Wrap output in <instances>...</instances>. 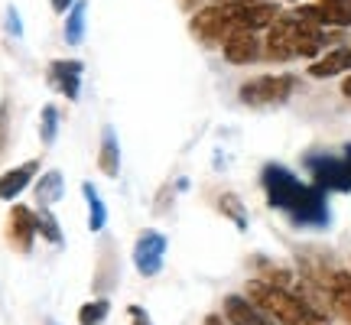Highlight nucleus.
<instances>
[{
  "label": "nucleus",
  "mask_w": 351,
  "mask_h": 325,
  "mask_svg": "<svg viewBox=\"0 0 351 325\" xmlns=\"http://www.w3.org/2000/svg\"><path fill=\"white\" fill-rule=\"evenodd\" d=\"M263 192H267V202L274 205L276 212H283L293 221V225L302 228H326L332 221V212H328L326 192L319 186H306L296 176L276 166V162H267L261 173Z\"/></svg>",
  "instance_id": "nucleus-1"
},
{
  "label": "nucleus",
  "mask_w": 351,
  "mask_h": 325,
  "mask_svg": "<svg viewBox=\"0 0 351 325\" xmlns=\"http://www.w3.org/2000/svg\"><path fill=\"white\" fill-rule=\"evenodd\" d=\"M247 300L267 313L276 325H328L326 313L315 306L306 293H296L293 287H276L267 280L247 283Z\"/></svg>",
  "instance_id": "nucleus-2"
},
{
  "label": "nucleus",
  "mask_w": 351,
  "mask_h": 325,
  "mask_svg": "<svg viewBox=\"0 0 351 325\" xmlns=\"http://www.w3.org/2000/svg\"><path fill=\"white\" fill-rule=\"evenodd\" d=\"M326 46V33H322V26L309 20L306 13L296 7L293 13H283V16H276L274 23H270V33H267V56L276 59V62H287L293 56H306V59H313L319 56V49Z\"/></svg>",
  "instance_id": "nucleus-3"
},
{
  "label": "nucleus",
  "mask_w": 351,
  "mask_h": 325,
  "mask_svg": "<svg viewBox=\"0 0 351 325\" xmlns=\"http://www.w3.org/2000/svg\"><path fill=\"white\" fill-rule=\"evenodd\" d=\"M306 166L322 192H351V143L341 153H313Z\"/></svg>",
  "instance_id": "nucleus-4"
},
{
  "label": "nucleus",
  "mask_w": 351,
  "mask_h": 325,
  "mask_svg": "<svg viewBox=\"0 0 351 325\" xmlns=\"http://www.w3.org/2000/svg\"><path fill=\"white\" fill-rule=\"evenodd\" d=\"M293 85H296L293 75H261V78L244 82L238 98L247 108H270V104H283L293 95Z\"/></svg>",
  "instance_id": "nucleus-5"
},
{
  "label": "nucleus",
  "mask_w": 351,
  "mask_h": 325,
  "mask_svg": "<svg viewBox=\"0 0 351 325\" xmlns=\"http://www.w3.org/2000/svg\"><path fill=\"white\" fill-rule=\"evenodd\" d=\"M192 36L205 43V46H212V43H225L228 33H234V26H231V3H221V7H205L192 16Z\"/></svg>",
  "instance_id": "nucleus-6"
},
{
  "label": "nucleus",
  "mask_w": 351,
  "mask_h": 325,
  "mask_svg": "<svg viewBox=\"0 0 351 325\" xmlns=\"http://www.w3.org/2000/svg\"><path fill=\"white\" fill-rule=\"evenodd\" d=\"M166 263V238L160 231H140L134 244V267L140 276H156Z\"/></svg>",
  "instance_id": "nucleus-7"
},
{
  "label": "nucleus",
  "mask_w": 351,
  "mask_h": 325,
  "mask_svg": "<svg viewBox=\"0 0 351 325\" xmlns=\"http://www.w3.org/2000/svg\"><path fill=\"white\" fill-rule=\"evenodd\" d=\"M36 234H39L36 231V212H29L26 205H13L10 218H7V241H10V248L20 250V254H29Z\"/></svg>",
  "instance_id": "nucleus-8"
},
{
  "label": "nucleus",
  "mask_w": 351,
  "mask_h": 325,
  "mask_svg": "<svg viewBox=\"0 0 351 325\" xmlns=\"http://www.w3.org/2000/svg\"><path fill=\"white\" fill-rule=\"evenodd\" d=\"M221 49H225V59L231 65H251L261 59V39L251 29H234L225 36Z\"/></svg>",
  "instance_id": "nucleus-9"
},
{
  "label": "nucleus",
  "mask_w": 351,
  "mask_h": 325,
  "mask_svg": "<svg viewBox=\"0 0 351 325\" xmlns=\"http://www.w3.org/2000/svg\"><path fill=\"white\" fill-rule=\"evenodd\" d=\"M300 10L319 26H351V0H319Z\"/></svg>",
  "instance_id": "nucleus-10"
},
{
  "label": "nucleus",
  "mask_w": 351,
  "mask_h": 325,
  "mask_svg": "<svg viewBox=\"0 0 351 325\" xmlns=\"http://www.w3.org/2000/svg\"><path fill=\"white\" fill-rule=\"evenodd\" d=\"M326 300L332 302V309L351 325V274L348 270H332V276L326 280Z\"/></svg>",
  "instance_id": "nucleus-11"
},
{
  "label": "nucleus",
  "mask_w": 351,
  "mask_h": 325,
  "mask_svg": "<svg viewBox=\"0 0 351 325\" xmlns=\"http://www.w3.org/2000/svg\"><path fill=\"white\" fill-rule=\"evenodd\" d=\"M39 173V160H26L20 166H13L0 176V202H13L23 189H29V182L36 179Z\"/></svg>",
  "instance_id": "nucleus-12"
},
{
  "label": "nucleus",
  "mask_w": 351,
  "mask_h": 325,
  "mask_svg": "<svg viewBox=\"0 0 351 325\" xmlns=\"http://www.w3.org/2000/svg\"><path fill=\"white\" fill-rule=\"evenodd\" d=\"M225 319L231 325H276L267 313H261L247 296H228L225 300Z\"/></svg>",
  "instance_id": "nucleus-13"
},
{
  "label": "nucleus",
  "mask_w": 351,
  "mask_h": 325,
  "mask_svg": "<svg viewBox=\"0 0 351 325\" xmlns=\"http://www.w3.org/2000/svg\"><path fill=\"white\" fill-rule=\"evenodd\" d=\"M49 82L59 88L69 101H78V95H82V62H52Z\"/></svg>",
  "instance_id": "nucleus-14"
},
{
  "label": "nucleus",
  "mask_w": 351,
  "mask_h": 325,
  "mask_svg": "<svg viewBox=\"0 0 351 325\" xmlns=\"http://www.w3.org/2000/svg\"><path fill=\"white\" fill-rule=\"evenodd\" d=\"M98 169L108 179H117L121 176V147H117V134L114 127L108 124L101 130V147H98Z\"/></svg>",
  "instance_id": "nucleus-15"
},
{
  "label": "nucleus",
  "mask_w": 351,
  "mask_h": 325,
  "mask_svg": "<svg viewBox=\"0 0 351 325\" xmlns=\"http://www.w3.org/2000/svg\"><path fill=\"white\" fill-rule=\"evenodd\" d=\"M341 72H351V46H339V49L326 52L322 59H315L309 65V75L313 78H332V75H341Z\"/></svg>",
  "instance_id": "nucleus-16"
},
{
  "label": "nucleus",
  "mask_w": 351,
  "mask_h": 325,
  "mask_svg": "<svg viewBox=\"0 0 351 325\" xmlns=\"http://www.w3.org/2000/svg\"><path fill=\"white\" fill-rule=\"evenodd\" d=\"M65 195V179L59 169H49V173H43L39 176V182H36V199L43 208H49V205H56V202Z\"/></svg>",
  "instance_id": "nucleus-17"
},
{
  "label": "nucleus",
  "mask_w": 351,
  "mask_h": 325,
  "mask_svg": "<svg viewBox=\"0 0 351 325\" xmlns=\"http://www.w3.org/2000/svg\"><path fill=\"white\" fill-rule=\"evenodd\" d=\"M82 192H85V202H88V228H91V234H101L104 231V225H108V205H104V199H101L98 192H95V186L91 182H85L82 186Z\"/></svg>",
  "instance_id": "nucleus-18"
},
{
  "label": "nucleus",
  "mask_w": 351,
  "mask_h": 325,
  "mask_svg": "<svg viewBox=\"0 0 351 325\" xmlns=\"http://www.w3.org/2000/svg\"><path fill=\"white\" fill-rule=\"evenodd\" d=\"M85 16H88V3L75 0L72 10H69V20H65V43L69 46H82V39H85Z\"/></svg>",
  "instance_id": "nucleus-19"
},
{
  "label": "nucleus",
  "mask_w": 351,
  "mask_h": 325,
  "mask_svg": "<svg viewBox=\"0 0 351 325\" xmlns=\"http://www.w3.org/2000/svg\"><path fill=\"white\" fill-rule=\"evenodd\" d=\"M108 313H111V302L104 300V296H101V300H91L78 309V325H104Z\"/></svg>",
  "instance_id": "nucleus-20"
},
{
  "label": "nucleus",
  "mask_w": 351,
  "mask_h": 325,
  "mask_svg": "<svg viewBox=\"0 0 351 325\" xmlns=\"http://www.w3.org/2000/svg\"><path fill=\"white\" fill-rule=\"evenodd\" d=\"M56 137H59V111H56L52 104H46L43 114H39V140H43L46 147H52Z\"/></svg>",
  "instance_id": "nucleus-21"
},
{
  "label": "nucleus",
  "mask_w": 351,
  "mask_h": 325,
  "mask_svg": "<svg viewBox=\"0 0 351 325\" xmlns=\"http://www.w3.org/2000/svg\"><path fill=\"white\" fill-rule=\"evenodd\" d=\"M218 212L225 215V218H231L238 228H247V212H244V205H241L238 195H231V192L218 195Z\"/></svg>",
  "instance_id": "nucleus-22"
},
{
  "label": "nucleus",
  "mask_w": 351,
  "mask_h": 325,
  "mask_svg": "<svg viewBox=\"0 0 351 325\" xmlns=\"http://www.w3.org/2000/svg\"><path fill=\"white\" fill-rule=\"evenodd\" d=\"M36 231L49 241V244H62V228H59V221H56V215H52L49 208L36 212Z\"/></svg>",
  "instance_id": "nucleus-23"
},
{
  "label": "nucleus",
  "mask_w": 351,
  "mask_h": 325,
  "mask_svg": "<svg viewBox=\"0 0 351 325\" xmlns=\"http://www.w3.org/2000/svg\"><path fill=\"white\" fill-rule=\"evenodd\" d=\"M10 147V98L0 101V156Z\"/></svg>",
  "instance_id": "nucleus-24"
},
{
  "label": "nucleus",
  "mask_w": 351,
  "mask_h": 325,
  "mask_svg": "<svg viewBox=\"0 0 351 325\" xmlns=\"http://www.w3.org/2000/svg\"><path fill=\"white\" fill-rule=\"evenodd\" d=\"M7 33L10 36H23V23H20V16H16V10H7Z\"/></svg>",
  "instance_id": "nucleus-25"
},
{
  "label": "nucleus",
  "mask_w": 351,
  "mask_h": 325,
  "mask_svg": "<svg viewBox=\"0 0 351 325\" xmlns=\"http://www.w3.org/2000/svg\"><path fill=\"white\" fill-rule=\"evenodd\" d=\"M130 315H134V322H130V325H153V322H150V315L143 313L140 306H130Z\"/></svg>",
  "instance_id": "nucleus-26"
},
{
  "label": "nucleus",
  "mask_w": 351,
  "mask_h": 325,
  "mask_svg": "<svg viewBox=\"0 0 351 325\" xmlns=\"http://www.w3.org/2000/svg\"><path fill=\"white\" fill-rule=\"evenodd\" d=\"M72 3H75V0H52V10H56V13H69V10H72Z\"/></svg>",
  "instance_id": "nucleus-27"
},
{
  "label": "nucleus",
  "mask_w": 351,
  "mask_h": 325,
  "mask_svg": "<svg viewBox=\"0 0 351 325\" xmlns=\"http://www.w3.org/2000/svg\"><path fill=\"white\" fill-rule=\"evenodd\" d=\"M205 325H231V322L221 319V315H205Z\"/></svg>",
  "instance_id": "nucleus-28"
},
{
  "label": "nucleus",
  "mask_w": 351,
  "mask_h": 325,
  "mask_svg": "<svg viewBox=\"0 0 351 325\" xmlns=\"http://www.w3.org/2000/svg\"><path fill=\"white\" fill-rule=\"evenodd\" d=\"M341 91H345V95H348V98H351V75L345 78V82H341Z\"/></svg>",
  "instance_id": "nucleus-29"
},
{
  "label": "nucleus",
  "mask_w": 351,
  "mask_h": 325,
  "mask_svg": "<svg viewBox=\"0 0 351 325\" xmlns=\"http://www.w3.org/2000/svg\"><path fill=\"white\" fill-rule=\"evenodd\" d=\"M218 3H261V0H218Z\"/></svg>",
  "instance_id": "nucleus-30"
}]
</instances>
